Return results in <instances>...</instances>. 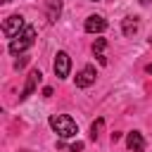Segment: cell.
Returning a JSON list of instances; mask_svg holds the SVG:
<instances>
[{
    "instance_id": "6da1fadb",
    "label": "cell",
    "mask_w": 152,
    "mask_h": 152,
    "mask_svg": "<svg viewBox=\"0 0 152 152\" xmlns=\"http://www.w3.org/2000/svg\"><path fill=\"white\" fill-rule=\"evenodd\" d=\"M50 128H52L59 138H74V135L78 133L76 121H74L71 116H66V114H55V116H50Z\"/></svg>"
},
{
    "instance_id": "7a4b0ae2",
    "label": "cell",
    "mask_w": 152,
    "mask_h": 152,
    "mask_svg": "<svg viewBox=\"0 0 152 152\" xmlns=\"http://www.w3.org/2000/svg\"><path fill=\"white\" fill-rule=\"evenodd\" d=\"M33 40H36V28H33V26H26L14 40H10V52H12V55H19V52L28 50V48L33 45Z\"/></svg>"
},
{
    "instance_id": "3957f363",
    "label": "cell",
    "mask_w": 152,
    "mask_h": 152,
    "mask_svg": "<svg viewBox=\"0 0 152 152\" xmlns=\"http://www.w3.org/2000/svg\"><path fill=\"white\" fill-rule=\"evenodd\" d=\"M24 28H26V24H24V17H21V14H12V17H7L5 24H2V33H5V38H10V40H14Z\"/></svg>"
},
{
    "instance_id": "277c9868",
    "label": "cell",
    "mask_w": 152,
    "mask_h": 152,
    "mask_svg": "<svg viewBox=\"0 0 152 152\" xmlns=\"http://www.w3.org/2000/svg\"><path fill=\"white\" fill-rule=\"evenodd\" d=\"M52 69H55V76H57V78H66L69 71H71V57H69L64 50H59V52L55 55Z\"/></svg>"
},
{
    "instance_id": "5b68a950",
    "label": "cell",
    "mask_w": 152,
    "mask_h": 152,
    "mask_svg": "<svg viewBox=\"0 0 152 152\" xmlns=\"http://www.w3.org/2000/svg\"><path fill=\"white\" fill-rule=\"evenodd\" d=\"M95 78H97V71H95V66H83L78 74H76V86L78 88H88V86H93L95 83Z\"/></svg>"
},
{
    "instance_id": "8992f818",
    "label": "cell",
    "mask_w": 152,
    "mask_h": 152,
    "mask_svg": "<svg viewBox=\"0 0 152 152\" xmlns=\"http://www.w3.org/2000/svg\"><path fill=\"white\" fill-rule=\"evenodd\" d=\"M43 81V74L38 71V69H33L31 74H28V78H26V86H24V90H21V95H19V100H26L36 88H38V83Z\"/></svg>"
},
{
    "instance_id": "52a82bcc",
    "label": "cell",
    "mask_w": 152,
    "mask_h": 152,
    "mask_svg": "<svg viewBox=\"0 0 152 152\" xmlns=\"http://www.w3.org/2000/svg\"><path fill=\"white\" fill-rule=\"evenodd\" d=\"M83 28H86L88 33H102V31L107 28V21H104V17H100V14H90V17L86 19Z\"/></svg>"
},
{
    "instance_id": "ba28073f",
    "label": "cell",
    "mask_w": 152,
    "mask_h": 152,
    "mask_svg": "<svg viewBox=\"0 0 152 152\" xmlns=\"http://www.w3.org/2000/svg\"><path fill=\"white\" fill-rule=\"evenodd\" d=\"M126 145H128V150H133V152H142V150H145V138H142V133H140V131H131V133L126 135Z\"/></svg>"
},
{
    "instance_id": "9c48e42d",
    "label": "cell",
    "mask_w": 152,
    "mask_h": 152,
    "mask_svg": "<svg viewBox=\"0 0 152 152\" xmlns=\"http://www.w3.org/2000/svg\"><path fill=\"white\" fill-rule=\"evenodd\" d=\"M59 12H62V0H45V14H48L50 24H55L59 19Z\"/></svg>"
},
{
    "instance_id": "30bf717a",
    "label": "cell",
    "mask_w": 152,
    "mask_h": 152,
    "mask_svg": "<svg viewBox=\"0 0 152 152\" xmlns=\"http://www.w3.org/2000/svg\"><path fill=\"white\" fill-rule=\"evenodd\" d=\"M104 48H107V40H104V38H95V43H93V55L97 57V62H100V64H107Z\"/></svg>"
},
{
    "instance_id": "8fae6325",
    "label": "cell",
    "mask_w": 152,
    "mask_h": 152,
    "mask_svg": "<svg viewBox=\"0 0 152 152\" xmlns=\"http://www.w3.org/2000/svg\"><path fill=\"white\" fill-rule=\"evenodd\" d=\"M138 26H140L138 17H126V19L121 21V31H124V36H133V33L138 31Z\"/></svg>"
},
{
    "instance_id": "7c38bea8",
    "label": "cell",
    "mask_w": 152,
    "mask_h": 152,
    "mask_svg": "<svg viewBox=\"0 0 152 152\" xmlns=\"http://www.w3.org/2000/svg\"><path fill=\"white\" fill-rule=\"evenodd\" d=\"M102 126H104V119H97V121H95V124L90 126V138H93V140H97V135H100Z\"/></svg>"
},
{
    "instance_id": "4fadbf2b",
    "label": "cell",
    "mask_w": 152,
    "mask_h": 152,
    "mask_svg": "<svg viewBox=\"0 0 152 152\" xmlns=\"http://www.w3.org/2000/svg\"><path fill=\"white\" fill-rule=\"evenodd\" d=\"M69 150L71 152H81L83 150V142H74V145H69Z\"/></svg>"
},
{
    "instance_id": "5bb4252c",
    "label": "cell",
    "mask_w": 152,
    "mask_h": 152,
    "mask_svg": "<svg viewBox=\"0 0 152 152\" xmlns=\"http://www.w3.org/2000/svg\"><path fill=\"white\" fill-rule=\"evenodd\" d=\"M26 62H28V57H21V59H17V62H14V66H17V69H21Z\"/></svg>"
},
{
    "instance_id": "9a60e30c",
    "label": "cell",
    "mask_w": 152,
    "mask_h": 152,
    "mask_svg": "<svg viewBox=\"0 0 152 152\" xmlns=\"http://www.w3.org/2000/svg\"><path fill=\"white\" fill-rule=\"evenodd\" d=\"M147 74H152V64H147Z\"/></svg>"
},
{
    "instance_id": "2e32d148",
    "label": "cell",
    "mask_w": 152,
    "mask_h": 152,
    "mask_svg": "<svg viewBox=\"0 0 152 152\" xmlns=\"http://www.w3.org/2000/svg\"><path fill=\"white\" fill-rule=\"evenodd\" d=\"M138 2H142V5H147V2H150V0H138Z\"/></svg>"
},
{
    "instance_id": "e0dca14e",
    "label": "cell",
    "mask_w": 152,
    "mask_h": 152,
    "mask_svg": "<svg viewBox=\"0 0 152 152\" xmlns=\"http://www.w3.org/2000/svg\"><path fill=\"white\" fill-rule=\"evenodd\" d=\"M2 2H12V0H2Z\"/></svg>"
},
{
    "instance_id": "ac0fdd59",
    "label": "cell",
    "mask_w": 152,
    "mask_h": 152,
    "mask_svg": "<svg viewBox=\"0 0 152 152\" xmlns=\"http://www.w3.org/2000/svg\"><path fill=\"white\" fill-rule=\"evenodd\" d=\"M90 2H97V0H90Z\"/></svg>"
}]
</instances>
